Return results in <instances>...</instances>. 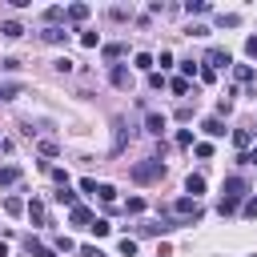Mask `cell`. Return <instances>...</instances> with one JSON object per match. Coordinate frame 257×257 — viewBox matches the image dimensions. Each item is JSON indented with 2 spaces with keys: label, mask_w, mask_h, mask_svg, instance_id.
Listing matches in <instances>:
<instances>
[{
  "label": "cell",
  "mask_w": 257,
  "mask_h": 257,
  "mask_svg": "<svg viewBox=\"0 0 257 257\" xmlns=\"http://www.w3.org/2000/svg\"><path fill=\"white\" fill-rule=\"evenodd\" d=\"M128 177H133L137 185H153V181L165 177V165H161V157H145V161H137V165L128 169Z\"/></svg>",
  "instance_id": "cell-1"
},
{
  "label": "cell",
  "mask_w": 257,
  "mask_h": 257,
  "mask_svg": "<svg viewBox=\"0 0 257 257\" xmlns=\"http://www.w3.org/2000/svg\"><path fill=\"white\" fill-rule=\"evenodd\" d=\"M173 213H177L181 221H201V201H197V197H177V201H173Z\"/></svg>",
  "instance_id": "cell-2"
},
{
  "label": "cell",
  "mask_w": 257,
  "mask_h": 257,
  "mask_svg": "<svg viewBox=\"0 0 257 257\" xmlns=\"http://www.w3.org/2000/svg\"><path fill=\"white\" fill-rule=\"evenodd\" d=\"M229 64H233V56H229L225 48H209V52H205V68L217 72V68H229Z\"/></svg>",
  "instance_id": "cell-3"
},
{
  "label": "cell",
  "mask_w": 257,
  "mask_h": 257,
  "mask_svg": "<svg viewBox=\"0 0 257 257\" xmlns=\"http://www.w3.org/2000/svg\"><path fill=\"white\" fill-rule=\"evenodd\" d=\"M245 193H249V181H245V177H229V181H225V197H233V201H241Z\"/></svg>",
  "instance_id": "cell-4"
},
{
  "label": "cell",
  "mask_w": 257,
  "mask_h": 257,
  "mask_svg": "<svg viewBox=\"0 0 257 257\" xmlns=\"http://www.w3.org/2000/svg\"><path fill=\"white\" fill-rule=\"evenodd\" d=\"M68 221H72V225H84V229H92V221H96V217H92V209L76 205V209H68Z\"/></svg>",
  "instance_id": "cell-5"
},
{
  "label": "cell",
  "mask_w": 257,
  "mask_h": 257,
  "mask_svg": "<svg viewBox=\"0 0 257 257\" xmlns=\"http://www.w3.org/2000/svg\"><path fill=\"white\" fill-rule=\"evenodd\" d=\"M24 249H28L32 257H56V249H48V245L36 241V237H24Z\"/></svg>",
  "instance_id": "cell-6"
},
{
  "label": "cell",
  "mask_w": 257,
  "mask_h": 257,
  "mask_svg": "<svg viewBox=\"0 0 257 257\" xmlns=\"http://www.w3.org/2000/svg\"><path fill=\"white\" fill-rule=\"evenodd\" d=\"M108 80H112V84H116V88H128V84H133V72H128V68H124V64H116V68H112V72H108Z\"/></svg>",
  "instance_id": "cell-7"
},
{
  "label": "cell",
  "mask_w": 257,
  "mask_h": 257,
  "mask_svg": "<svg viewBox=\"0 0 257 257\" xmlns=\"http://www.w3.org/2000/svg\"><path fill=\"white\" fill-rule=\"evenodd\" d=\"M165 124H169V120H165L161 112H149V116H145V128H149L153 137H161V133H165Z\"/></svg>",
  "instance_id": "cell-8"
},
{
  "label": "cell",
  "mask_w": 257,
  "mask_h": 257,
  "mask_svg": "<svg viewBox=\"0 0 257 257\" xmlns=\"http://www.w3.org/2000/svg\"><path fill=\"white\" fill-rule=\"evenodd\" d=\"M201 128H205L209 137H225V120H221V116H205V120H201Z\"/></svg>",
  "instance_id": "cell-9"
},
{
  "label": "cell",
  "mask_w": 257,
  "mask_h": 257,
  "mask_svg": "<svg viewBox=\"0 0 257 257\" xmlns=\"http://www.w3.org/2000/svg\"><path fill=\"white\" fill-rule=\"evenodd\" d=\"M52 201H56V205H68V209H76V205H80V201H76V193H72L68 185H64V189H56V193H52Z\"/></svg>",
  "instance_id": "cell-10"
},
{
  "label": "cell",
  "mask_w": 257,
  "mask_h": 257,
  "mask_svg": "<svg viewBox=\"0 0 257 257\" xmlns=\"http://www.w3.org/2000/svg\"><path fill=\"white\" fill-rule=\"evenodd\" d=\"M64 16H68L72 24H84V20H88V4H72V8L64 12Z\"/></svg>",
  "instance_id": "cell-11"
},
{
  "label": "cell",
  "mask_w": 257,
  "mask_h": 257,
  "mask_svg": "<svg viewBox=\"0 0 257 257\" xmlns=\"http://www.w3.org/2000/svg\"><path fill=\"white\" fill-rule=\"evenodd\" d=\"M0 36H8V40H16V36H24V28H20V20H4V24H0Z\"/></svg>",
  "instance_id": "cell-12"
},
{
  "label": "cell",
  "mask_w": 257,
  "mask_h": 257,
  "mask_svg": "<svg viewBox=\"0 0 257 257\" xmlns=\"http://www.w3.org/2000/svg\"><path fill=\"white\" fill-rule=\"evenodd\" d=\"M40 36H44L48 44H60V40H68V32H64V28H56V24H48V28L40 32Z\"/></svg>",
  "instance_id": "cell-13"
},
{
  "label": "cell",
  "mask_w": 257,
  "mask_h": 257,
  "mask_svg": "<svg viewBox=\"0 0 257 257\" xmlns=\"http://www.w3.org/2000/svg\"><path fill=\"white\" fill-rule=\"evenodd\" d=\"M233 145L249 153V145H253V133H249V128H233Z\"/></svg>",
  "instance_id": "cell-14"
},
{
  "label": "cell",
  "mask_w": 257,
  "mask_h": 257,
  "mask_svg": "<svg viewBox=\"0 0 257 257\" xmlns=\"http://www.w3.org/2000/svg\"><path fill=\"white\" fill-rule=\"evenodd\" d=\"M237 209H241V201H233V197H221V201H217V213H221V217H233Z\"/></svg>",
  "instance_id": "cell-15"
},
{
  "label": "cell",
  "mask_w": 257,
  "mask_h": 257,
  "mask_svg": "<svg viewBox=\"0 0 257 257\" xmlns=\"http://www.w3.org/2000/svg\"><path fill=\"white\" fill-rule=\"evenodd\" d=\"M20 181V165H4L0 169V185H16Z\"/></svg>",
  "instance_id": "cell-16"
},
{
  "label": "cell",
  "mask_w": 257,
  "mask_h": 257,
  "mask_svg": "<svg viewBox=\"0 0 257 257\" xmlns=\"http://www.w3.org/2000/svg\"><path fill=\"white\" fill-rule=\"evenodd\" d=\"M185 189H189L193 197H197V193H205V177H201V173H189V181H185Z\"/></svg>",
  "instance_id": "cell-17"
},
{
  "label": "cell",
  "mask_w": 257,
  "mask_h": 257,
  "mask_svg": "<svg viewBox=\"0 0 257 257\" xmlns=\"http://www.w3.org/2000/svg\"><path fill=\"white\" fill-rule=\"evenodd\" d=\"M24 209H28V205H24L20 197H4V213H12V217H20Z\"/></svg>",
  "instance_id": "cell-18"
},
{
  "label": "cell",
  "mask_w": 257,
  "mask_h": 257,
  "mask_svg": "<svg viewBox=\"0 0 257 257\" xmlns=\"http://www.w3.org/2000/svg\"><path fill=\"white\" fill-rule=\"evenodd\" d=\"M28 217H32L36 225H44V201H28Z\"/></svg>",
  "instance_id": "cell-19"
},
{
  "label": "cell",
  "mask_w": 257,
  "mask_h": 257,
  "mask_svg": "<svg viewBox=\"0 0 257 257\" xmlns=\"http://www.w3.org/2000/svg\"><path fill=\"white\" fill-rule=\"evenodd\" d=\"M52 249H56V253H72V249H80V245H76L72 237H56V241H52Z\"/></svg>",
  "instance_id": "cell-20"
},
{
  "label": "cell",
  "mask_w": 257,
  "mask_h": 257,
  "mask_svg": "<svg viewBox=\"0 0 257 257\" xmlns=\"http://www.w3.org/2000/svg\"><path fill=\"white\" fill-rule=\"evenodd\" d=\"M185 12H189V16H205V12H209V4H205V0H189V4H185Z\"/></svg>",
  "instance_id": "cell-21"
},
{
  "label": "cell",
  "mask_w": 257,
  "mask_h": 257,
  "mask_svg": "<svg viewBox=\"0 0 257 257\" xmlns=\"http://www.w3.org/2000/svg\"><path fill=\"white\" fill-rule=\"evenodd\" d=\"M217 24H221V28H237V24H241V16H237V12H221V16H217Z\"/></svg>",
  "instance_id": "cell-22"
},
{
  "label": "cell",
  "mask_w": 257,
  "mask_h": 257,
  "mask_svg": "<svg viewBox=\"0 0 257 257\" xmlns=\"http://www.w3.org/2000/svg\"><path fill=\"white\" fill-rule=\"evenodd\" d=\"M133 64H137L141 72H153V56H149V52H137V56H133Z\"/></svg>",
  "instance_id": "cell-23"
},
{
  "label": "cell",
  "mask_w": 257,
  "mask_h": 257,
  "mask_svg": "<svg viewBox=\"0 0 257 257\" xmlns=\"http://www.w3.org/2000/svg\"><path fill=\"white\" fill-rule=\"evenodd\" d=\"M96 197H100L104 205H112V201H116V189H112V185H96Z\"/></svg>",
  "instance_id": "cell-24"
},
{
  "label": "cell",
  "mask_w": 257,
  "mask_h": 257,
  "mask_svg": "<svg viewBox=\"0 0 257 257\" xmlns=\"http://www.w3.org/2000/svg\"><path fill=\"white\" fill-rule=\"evenodd\" d=\"M124 213H133V217L145 213V197H128V201H124Z\"/></svg>",
  "instance_id": "cell-25"
},
{
  "label": "cell",
  "mask_w": 257,
  "mask_h": 257,
  "mask_svg": "<svg viewBox=\"0 0 257 257\" xmlns=\"http://www.w3.org/2000/svg\"><path fill=\"white\" fill-rule=\"evenodd\" d=\"M233 76H237L241 84H249V80H253V68H249V64H237V68H233Z\"/></svg>",
  "instance_id": "cell-26"
},
{
  "label": "cell",
  "mask_w": 257,
  "mask_h": 257,
  "mask_svg": "<svg viewBox=\"0 0 257 257\" xmlns=\"http://www.w3.org/2000/svg\"><path fill=\"white\" fill-rule=\"evenodd\" d=\"M169 88H173L177 96H185V92H189V80H185V76H173V80H169Z\"/></svg>",
  "instance_id": "cell-27"
},
{
  "label": "cell",
  "mask_w": 257,
  "mask_h": 257,
  "mask_svg": "<svg viewBox=\"0 0 257 257\" xmlns=\"http://www.w3.org/2000/svg\"><path fill=\"white\" fill-rule=\"evenodd\" d=\"M116 249H120V257H133V253H137V241H133V237H120Z\"/></svg>",
  "instance_id": "cell-28"
},
{
  "label": "cell",
  "mask_w": 257,
  "mask_h": 257,
  "mask_svg": "<svg viewBox=\"0 0 257 257\" xmlns=\"http://www.w3.org/2000/svg\"><path fill=\"white\" fill-rule=\"evenodd\" d=\"M12 96H20V84L12 80V84H0V100H12Z\"/></svg>",
  "instance_id": "cell-29"
},
{
  "label": "cell",
  "mask_w": 257,
  "mask_h": 257,
  "mask_svg": "<svg viewBox=\"0 0 257 257\" xmlns=\"http://www.w3.org/2000/svg\"><path fill=\"white\" fill-rule=\"evenodd\" d=\"M104 56H108V60H120V56H124V44H104Z\"/></svg>",
  "instance_id": "cell-30"
},
{
  "label": "cell",
  "mask_w": 257,
  "mask_h": 257,
  "mask_svg": "<svg viewBox=\"0 0 257 257\" xmlns=\"http://www.w3.org/2000/svg\"><path fill=\"white\" fill-rule=\"evenodd\" d=\"M193 153H197L201 161H209V157H213V145H209V141H201V145H193Z\"/></svg>",
  "instance_id": "cell-31"
},
{
  "label": "cell",
  "mask_w": 257,
  "mask_h": 257,
  "mask_svg": "<svg viewBox=\"0 0 257 257\" xmlns=\"http://www.w3.org/2000/svg\"><path fill=\"white\" fill-rule=\"evenodd\" d=\"M108 229H112V225H108L104 217H96V221H92V233H96V237H108Z\"/></svg>",
  "instance_id": "cell-32"
},
{
  "label": "cell",
  "mask_w": 257,
  "mask_h": 257,
  "mask_svg": "<svg viewBox=\"0 0 257 257\" xmlns=\"http://www.w3.org/2000/svg\"><path fill=\"white\" fill-rule=\"evenodd\" d=\"M80 44H84V48H96L100 36H96V32H80Z\"/></svg>",
  "instance_id": "cell-33"
},
{
  "label": "cell",
  "mask_w": 257,
  "mask_h": 257,
  "mask_svg": "<svg viewBox=\"0 0 257 257\" xmlns=\"http://www.w3.org/2000/svg\"><path fill=\"white\" fill-rule=\"evenodd\" d=\"M52 68H56V72H72V60H68V56H60V60H52Z\"/></svg>",
  "instance_id": "cell-34"
},
{
  "label": "cell",
  "mask_w": 257,
  "mask_h": 257,
  "mask_svg": "<svg viewBox=\"0 0 257 257\" xmlns=\"http://www.w3.org/2000/svg\"><path fill=\"white\" fill-rule=\"evenodd\" d=\"M177 145H181V149H189V145H193V133H189V128H181V133H177Z\"/></svg>",
  "instance_id": "cell-35"
},
{
  "label": "cell",
  "mask_w": 257,
  "mask_h": 257,
  "mask_svg": "<svg viewBox=\"0 0 257 257\" xmlns=\"http://www.w3.org/2000/svg\"><path fill=\"white\" fill-rule=\"evenodd\" d=\"M40 153H44V157H56L60 149H56V141H40Z\"/></svg>",
  "instance_id": "cell-36"
},
{
  "label": "cell",
  "mask_w": 257,
  "mask_h": 257,
  "mask_svg": "<svg viewBox=\"0 0 257 257\" xmlns=\"http://www.w3.org/2000/svg\"><path fill=\"white\" fill-rule=\"evenodd\" d=\"M241 213H245V217H257V197H249V201L241 205Z\"/></svg>",
  "instance_id": "cell-37"
},
{
  "label": "cell",
  "mask_w": 257,
  "mask_h": 257,
  "mask_svg": "<svg viewBox=\"0 0 257 257\" xmlns=\"http://www.w3.org/2000/svg\"><path fill=\"white\" fill-rule=\"evenodd\" d=\"M60 16H64V8H48V12H44V20H48V24H56Z\"/></svg>",
  "instance_id": "cell-38"
},
{
  "label": "cell",
  "mask_w": 257,
  "mask_h": 257,
  "mask_svg": "<svg viewBox=\"0 0 257 257\" xmlns=\"http://www.w3.org/2000/svg\"><path fill=\"white\" fill-rule=\"evenodd\" d=\"M149 88H165V76L161 72H149Z\"/></svg>",
  "instance_id": "cell-39"
},
{
  "label": "cell",
  "mask_w": 257,
  "mask_h": 257,
  "mask_svg": "<svg viewBox=\"0 0 257 257\" xmlns=\"http://www.w3.org/2000/svg\"><path fill=\"white\" fill-rule=\"evenodd\" d=\"M76 253H80V257H104V253H100V249H92V245H80Z\"/></svg>",
  "instance_id": "cell-40"
},
{
  "label": "cell",
  "mask_w": 257,
  "mask_h": 257,
  "mask_svg": "<svg viewBox=\"0 0 257 257\" xmlns=\"http://www.w3.org/2000/svg\"><path fill=\"white\" fill-rule=\"evenodd\" d=\"M245 52H249V56L257 60V36H249V40H245Z\"/></svg>",
  "instance_id": "cell-41"
},
{
  "label": "cell",
  "mask_w": 257,
  "mask_h": 257,
  "mask_svg": "<svg viewBox=\"0 0 257 257\" xmlns=\"http://www.w3.org/2000/svg\"><path fill=\"white\" fill-rule=\"evenodd\" d=\"M0 257H8V245H4V241H0Z\"/></svg>",
  "instance_id": "cell-42"
}]
</instances>
